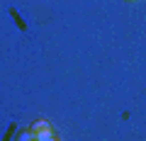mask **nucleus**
Masks as SVG:
<instances>
[{
    "mask_svg": "<svg viewBox=\"0 0 146 141\" xmlns=\"http://www.w3.org/2000/svg\"><path fill=\"white\" fill-rule=\"evenodd\" d=\"M20 141H34V134H32V131H25V134L20 136Z\"/></svg>",
    "mask_w": 146,
    "mask_h": 141,
    "instance_id": "nucleus-3",
    "label": "nucleus"
},
{
    "mask_svg": "<svg viewBox=\"0 0 146 141\" xmlns=\"http://www.w3.org/2000/svg\"><path fill=\"white\" fill-rule=\"evenodd\" d=\"M34 134V141H54V129L49 126V129H44V131H32Z\"/></svg>",
    "mask_w": 146,
    "mask_h": 141,
    "instance_id": "nucleus-1",
    "label": "nucleus"
},
{
    "mask_svg": "<svg viewBox=\"0 0 146 141\" xmlns=\"http://www.w3.org/2000/svg\"><path fill=\"white\" fill-rule=\"evenodd\" d=\"M54 141H58V139H54Z\"/></svg>",
    "mask_w": 146,
    "mask_h": 141,
    "instance_id": "nucleus-4",
    "label": "nucleus"
},
{
    "mask_svg": "<svg viewBox=\"0 0 146 141\" xmlns=\"http://www.w3.org/2000/svg\"><path fill=\"white\" fill-rule=\"evenodd\" d=\"M49 126H51V124H49L46 119H39V122H34V124H32L29 131H44V129H49Z\"/></svg>",
    "mask_w": 146,
    "mask_h": 141,
    "instance_id": "nucleus-2",
    "label": "nucleus"
}]
</instances>
